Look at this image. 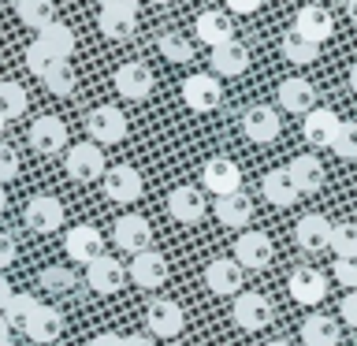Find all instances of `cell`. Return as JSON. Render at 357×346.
Segmentation results:
<instances>
[{
  "instance_id": "obj_21",
  "label": "cell",
  "mask_w": 357,
  "mask_h": 346,
  "mask_svg": "<svg viewBox=\"0 0 357 346\" xmlns=\"http://www.w3.org/2000/svg\"><path fill=\"white\" fill-rule=\"evenodd\" d=\"M242 130H245V138L257 142V145L275 142V138H279V116H275V108L253 105V108L242 116Z\"/></svg>"
},
{
  "instance_id": "obj_11",
  "label": "cell",
  "mask_w": 357,
  "mask_h": 346,
  "mask_svg": "<svg viewBox=\"0 0 357 346\" xmlns=\"http://www.w3.org/2000/svg\"><path fill=\"white\" fill-rule=\"evenodd\" d=\"M112 239H116L119 250H127L134 257L145 253V250H153V227H149V220H145V216H123V220H116Z\"/></svg>"
},
{
  "instance_id": "obj_35",
  "label": "cell",
  "mask_w": 357,
  "mask_h": 346,
  "mask_svg": "<svg viewBox=\"0 0 357 346\" xmlns=\"http://www.w3.org/2000/svg\"><path fill=\"white\" fill-rule=\"evenodd\" d=\"M15 11H19V19L26 22V27H33L38 33L56 22V4L52 0H15Z\"/></svg>"
},
{
  "instance_id": "obj_28",
  "label": "cell",
  "mask_w": 357,
  "mask_h": 346,
  "mask_svg": "<svg viewBox=\"0 0 357 346\" xmlns=\"http://www.w3.org/2000/svg\"><path fill=\"white\" fill-rule=\"evenodd\" d=\"M38 45L52 56V60L67 63V60H71V52H75V30L67 27V22H52V27H45L38 33Z\"/></svg>"
},
{
  "instance_id": "obj_51",
  "label": "cell",
  "mask_w": 357,
  "mask_h": 346,
  "mask_svg": "<svg viewBox=\"0 0 357 346\" xmlns=\"http://www.w3.org/2000/svg\"><path fill=\"white\" fill-rule=\"evenodd\" d=\"M123 346H156L149 335H123Z\"/></svg>"
},
{
  "instance_id": "obj_36",
  "label": "cell",
  "mask_w": 357,
  "mask_h": 346,
  "mask_svg": "<svg viewBox=\"0 0 357 346\" xmlns=\"http://www.w3.org/2000/svg\"><path fill=\"white\" fill-rule=\"evenodd\" d=\"M156 49H160L164 60H172V63H190L194 60V41H186L183 33H175V30H167L156 38Z\"/></svg>"
},
{
  "instance_id": "obj_22",
  "label": "cell",
  "mask_w": 357,
  "mask_h": 346,
  "mask_svg": "<svg viewBox=\"0 0 357 346\" xmlns=\"http://www.w3.org/2000/svg\"><path fill=\"white\" fill-rule=\"evenodd\" d=\"M167 212H172V220H178V223H197L205 216V194H201L197 186H175L172 194H167Z\"/></svg>"
},
{
  "instance_id": "obj_44",
  "label": "cell",
  "mask_w": 357,
  "mask_h": 346,
  "mask_svg": "<svg viewBox=\"0 0 357 346\" xmlns=\"http://www.w3.org/2000/svg\"><path fill=\"white\" fill-rule=\"evenodd\" d=\"M335 279H339L342 287L357 290V257H335Z\"/></svg>"
},
{
  "instance_id": "obj_49",
  "label": "cell",
  "mask_w": 357,
  "mask_h": 346,
  "mask_svg": "<svg viewBox=\"0 0 357 346\" xmlns=\"http://www.w3.org/2000/svg\"><path fill=\"white\" fill-rule=\"evenodd\" d=\"M89 346H123V339H119L116 331H100V335H97V339L89 343Z\"/></svg>"
},
{
  "instance_id": "obj_48",
  "label": "cell",
  "mask_w": 357,
  "mask_h": 346,
  "mask_svg": "<svg viewBox=\"0 0 357 346\" xmlns=\"http://www.w3.org/2000/svg\"><path fill=\"white\" fill-rule=\"evenodd\" d=\"M227 11H238V15H253L257 8H261V0H223Z\"/></svg>"
},
{
  "instance_id": "obj_8",
  "label": "cell",
  "mask_w": 357,
  "mask_h": 346,
  "mask_svg": "<svg viewBox=\"0 0 357 346\" xmlns=\"http://www.w3.org/2000/svg\"><path fill=\"white\" fill-rule=\"evenodd\" d=\"M201 183H205V190H212L216 197H227V194H238L242 190V172L234 160H227V156H212V160L201 167Z\"/></svg>"
},
{
  "instance_id": "obj_42",
  "label": "cell",
  "mask_w": 357,
  "mask_h": 346,
  "mask_svg": "<svg viewBox=\"0 0 357 346\" xmlns=\"http://www.w3.org/2000/svg\"><path fill=\"white\" fill-rule=\"evenodd\" d=\"M41 283L49 287V290H60V294H67V290H75V272L71 268H45L41 272Z\"/></svg>"
},
{
  "instance_id": "obj_18",
  "label": "cell",
  "mask_w": 357,
  "mask_h": 346,
  "mask_svg": "<svg viewBox=\"0 0 357 346\" xmlns=\"http://www.w3.org/2000/svg\"><path fill=\"white\" fill-rule=\"evenodd\" d=\"M153 86H156V78H153V71L145 63H138V60H130V63H123L119 71H116V89L127 100H142V97H149L153 93Z\"/></svg>"
},
{
  "instance_id": "obj_55",
  "label": "cell",
  "mask_w": 357,
  "mask_h": 346,
  "mask_svg": "<svg viewBox=\"0 0 357 346\" xmlns=\"http://www.w3.org/2000/svg\"><path fill=\"white\" fill-rule=\"evenodd\" d=\"M4 209H8V190L0 186V212H4Z\"/></svg>"
},
{
  "instance_id": "obj_50",
  "label": "cell",
  "mask_w": 357,
  "mask_h": 346,
  "mask_svg": "<svg viewBox=\"0 0 357 346\" xmlns=\"http://www.w3.org/2000/svg\"><path fill=\"white\" fill-rule=\"evenodd\" d=\"M11 298H15V290H11V283H8L4 276H0V313H4V306H8Z\"/></svg>"
},
{
  "instance_id": "obj_46",
  "label": "cell",
  "mask_w": 357,
  "mask_h": 346,
  "mask_svg": "<svg viewBox=\"0 0 357 346\" xmlns=\"http://www.w3.org/2000/svg\"><path fill=\"white\" fill-rule=\"evenodd\" d=\"M339 313H342V320L350 324V328H357V290H350V294L342 298V306H339Z\"/></svg>"
},
{
  "instance_id": "obj_26",
  "label": "cell",
  "mask_w": 357,
  "mask_h": 346,
  "mask_svg": "<svg viewBox=\"0 0 357 346\" xmlns=\"http://www.w3.org/2000/svg\"><path fill=\"white\" fill-rule=\"evenodd\" d=\"M287 175H290V183L298 186V194H317V190L324 186V164L309 153L294 156V160L287 164Z\"/></svg>"
},
{
  "instance_id": "obj_13",
  "label": "cell",
  "mask_w": 357,
  "mask_h": 346,
  "mask_svg": "<svg viewBox=\"0 0 357 346\" xmlns=\"http://www.w3.org/2000/svg\"><path fill=\"white\" fill-rule=\"evenodd\" d=\"M100 186H105V197H108V201H119V205H127V201H138V197H142V175L134 172V167H127V164L108 167L105 179H100Z\"/></svg>"
},
{
  "instance_id": "obj_31",
  "label": "cell",
  "mask_w": 357,
  "mask_h": 346,
  "mask_svg": "<svg viewBox=\"0 0 357 346\" xmlns=\"http://www.w3.org/2000/svg\"><path fill=\"white\" fill-rule=\"evenodd\" d=\"M22 335H30V339H33V343H41V346L56 343V339L63 335V313H60V309L41 306V309H38V317L30 320V328L22 331Z\"/></svg>"
},
{
  "instance_id": "obj_19",
  "label": "cell",
  "mask_w": 357,
  "mask_h": 346,
  "mask_svg": "<svg viewBox=\"0 0 357 346\" xmlns=\"http://www.w3.org/2000/svg\"><path fill=\"white\" fill-rule=\"evenodd\" d=\"M205 287L212 294H242V264L234 257H220L205 268Z\"/></svg>"
},
{
  "instance_id": "obj_37",
  "label": "cell",
  "mask_w": 357,
  "mask_h": 346,
  "mask_svg": "<svg viewBox=\"0 0 357 346\" xmlns=\"http://www.w3.org/2000/svg\"><path fill=\"white\" fill-rule=\"evenodd\" d=\"M22 112H26V89L19 82H0V116L19 119Z\"/></svg>"
},
{
  "instance_id": "obj_52",
  "label": "cell",
  "mask_w": 357,
  "mask_h": 346,
  "mask_svg": "<svg viewBox=\"0 0 357 346\" xmlns=\"http://www.w3.org/2000/svg\"><path fill=\"white\" fill-rule=\"evenodd\" d=\"M0 346H15V343H11V328H8L4 317H0Z\"/></svg>"
},
{
  "instance_id": "obj_16",
  "label": "cell",
  "mask_w": 357,
  "mask_h": 346,
  "mask_svg": "<svg viewBox=\"0 0 357 346\" xmlns=\"http://www.w3.org/2000/svg\"><path fill=\"white\" fill-rule=\"evenodd\" d=\"M279 105L287 112H294V116H309L312 108H317V86L309 82V78H283L279 82Z\"/></svg>"
},
{
  "instance_id": "obj_6",
  "label": "cell",
  "mask_w": 357,
  "mask_h": 346,
  "mask_svg": "<svg viewBox=\"0 0 357 346\" xmlns=\"http://www.w3.org/2000/svg\"><path fill=\"white\" fill-rule=\"evenodd\" d=\"M63 250H67V257H71L75 264H86L89 268L97 257H105V234H100L97 227H89V223H78V227L67 231Z\"/></svg>"
},
{
  "instance_id": "obj_5",
  "label": "cell",
  "mask_w": 357,
  "mask_h": 346,
  "mask_svg": "<svg viewBox=\"0 0 357 346\" xmlns=\"http://www.w3.org/2000/svg\"><path fill=\"white\" fill-rule=\"evenodd\" d=\"M22 220H26V227L38 231V234L60 231V227H63V205H60V197H52V194L30 197L26 209H22Z\"/></svg>"
},
{
  "instance_id": "obj_45",
  "label": "cell",
  "mask_w": 357,
  "mask_h": 346,
  "mask_svg": "<svg viewBox=\"0 0 357 346\" xmlns=\"http://www.w3.org/2000/svg\"><path fill=\"white\" fill-rule=\"evenodd\" d=\"M15 250H19L15 239H11L8 231H0V276H4V268L15 264Z\"/></svg>"
},
{
  "instance_id": "obj_41",
  "label": "cell",
  "mask_w": 357,
  "mask_h": 346,
  "mask_svg": "<svg viewBox=\"0 0 357 346\" xmlns=\"http://www.w3.org/2000/svg\"><path fill=\"white\" fill-rule=\"evenodd\" d=\"M56 63H60V60H52V56L45 52V49H41L38 41H33L30 49H26V71H30V75H38V78H45V75H49V71H52Z\"/></svg>"
},
{
  "instance_id": "obj_10",
  "label": "cell",
  "mask_w": 357,
  "mask_h": 346,
  "mask_svg": "<svg viewBox=\"0 0 357 346\" xmlns=\"http://www.w3.org/2000/svg\"><path fill=\"white\" fill-rule=\"evenodd\" d=\"M272 257H275V246L264 231H245V234H238V242H234V261L242 268H268Z\"/></svg>"
},
{
  "instance_id": "obj_39",
  "label": "cell",
  "mask_w": 357,
  "mask_h": 346,
  "mask_svg": "<svg viewBox=\"0 0 357 346\" xmlns=\"http://www.w3.org/2000/svg\"><path fill=\"white\" fill-rule=\"evenodd\" d=\"M331 250H335V257H357V227L354 223H335Z\"/></svg>"
},
{
  "instance_id": "obj_20",
  "label": "cell",
  "mask_w": 357,
  "mask_h": 346,
  "mask_svg": "<svg viewBox=\"0 0 357 346\" xmlns=\"http://www.w3.org/2000/svg\"><path fill=\"white\" fill-rule=\"evenodd\" d=\"M127 272H130V279H134V283H138L142 290H156V287L167 283V261H164V257L156 253V250L138 253Z\"/></svg>"
},
{
  "instance_id": "obj_54",
  "label": "cell",
  "mask_w": 357,
  "mask_h": 346,
  "mask_svg": "<svg viewBox=\"0 0 357 346\" xmlns=\"http://www.w3.org/2000/svg\"><path fill=\"white\" fill-rule=\"evenodd\" d=\"M350 89H354V93H357V63L350 67Z\"/></svg>"
},
{
  "instance_id": "obj_56",
  "label": "cell",
  "mask_w": 357,
  "mask_h": 346,
  "mask_svg": "<svg viewBox=\"0 0 357 346\" xmlns=\"http://www.w3.org/2000/svg\"><path fill=\"white\" fill-rule=\"evenodd\" d=\"M264 346H290V343H283V339H272V343H264Z\"/></svg>"
},
{
  "instance_id": "obj_24",
  "label": "cell",
  "mask_w": 357,
  "mask_h": 346,
  "mask_svg": "<svg viewBox=\"0 0 357 346\" xmlns=\"http://www.w3.org/2000/svg\"><path fill=\"white\" fill-rule=\"evenodd\" d=\"M294 30H298V33H305L309 41H317V45H320V41H328V38H331L335 19H331V11H328V8L309 4V8H301V11H298Z\"/></svg>"
},
{
  "instance_id": "obj_34",
  "label": "cell",
  "mask_w": 357,
  "mask_h": 346,
  "mask_svg": "<svg viewBox=\"0 0 357 346\" xmlns=\"http://www.w3.org/2000/svg\"><path fill=\"white\" fill-rule=\"evenodd\" d=\"M38 309H41V301L38 298H30V294H15L4 306V313H0V317L8 320V328L11 331H26L30 328V320L38 317Z\"/></svg>"
},
{
  "instance_id": "obj_25",
  "label": "cell",
  "mask_w": 357,
  "mask_h": 346,
  "mask_svg": "<svg viewBox=\"0 0 357 346\" xmlns=\"http://www.w3.org/2000/svg\"><path fill=\"white\" fill-rule=\"evenodd\" d=\"M212 71L216 75H227V78H238L250 71V49L242 41H227L220 49H212Z\"/></svg>"
},
{
  "instance_id": "obj_47",
  "label": "cell",
  "mask_w": 357,
  "mask_h": 346,
  "mask_svg": "<svg viewBox=\"0 0 357 346\" xmlns=\"http://www.w3.org/2000/svg\"><path fill=\"white\" fill-rule=\"evenodd\" d=\"M138 4H142V0H100V8H112V11H127V15H138Z\"/></svg>"
},
{
  "instance_id": "obj_38",
  "label": "cell",
  "mask_w": 357,
  "mask_h": 346,
  "mask_svg": "<svg viewBox=\"0 0 357 346\" xmlns=\"http://www.w3.org/2000/svg\"><path fill=\"white\" fill-rule=\"evenodd\" d=\"M45 82V89L49 93H56V97H71L75 93V71H71V63H56L49 75L41 78Z\"/></svg>"
},
{
  "instance_id": "obj_14",
  "label": "cell",
  "mask_w": 357,
  "mask_h": 346,
  "mask_svg": "<svg viewBox=\"0 0 357 346\" xmlns=\"http://www.w3.org/2000/svg\"><path fill=\"white\" fill-rule=\"evenodd\" d=\"M339 127H342V119L335 116L331 108H320V105H317V108L305 116V127H301V134H305V142L312 145V149H331Z\"/></svg>"
},
{
  "instance_id": "obj_30",
  "label": "cell",
  "mask_w": 357,
  "mask_h": 346,
  "mask_svg": "<svg viewBox=\"0 0 357 346\" xmlns=\"http://www.w3.org/2000/svg\"><path fill=\"white\" fill-rule=\"evenodd\" d=\"M216 220L223 227H245L253 220V201L242 194H227V197H216Z\"/></svg>"
},
{
  "instance_id": "obj_27",
  "label": "cell",
  "mask_w": 357,
  "mask_h": 346,
  "mask_svg": "<svg viewBox=\"0 0 357 346\" xmlns=\"http://www.w3.org/2000/svg\"><path fill=\"white\" fill-rule=\"evenodd\" d=\"M261 194L268 205H275V209H290L298 201V186L290 183V175H287V167H275V172H268L261 179Z\"/></svg>"
},
{
  "instance_id": "obj_40",
  "label": "cell",
  "mask_w": 357,
  "mask_h": 346,
  "mask_svg": "<svg viewBox=\"0 0 357 346\" xmlns=\"http://www.w3.org/2000/svg\"><path fill=\"white\" fill-rule=\"evenodd\" d=\"M331 153L342 156V160H357V123H342L339 134H335Z\"/></svg>"
},
{
  "instance_id": "obj_23",
  "label": "cell",
  "mask_w": 357,
  "mask_h": 346,
  "mask_svg": "<svg viewBox=\"0 0 357 346\" xmlns=\"http://www.w3.org/2000/svg\"><path fill=\"white\" fill-rule=\"evenodd\" d=\"M194 30H197V41H205L208 49H220V45H227L234 41L231 38V15L227 11H201L197 22H194Z\"/></svg>"
},
{
  "instance_id": "obj_33",
  "label": "cell",
  "mask_w": 357,
  "mask_h": 346,
  "mask_svg": "<svg viewBox=\"0 0 357 346\" xmlns=\"http://www.w3.org/2000/svg\"><path fill=\"white\" fill-rule=\"evenodd\" d=\"M97 27L108 41H130L134 30H138V15H127V11H112V8H100L97 15Z\"/></svg>"
},
{
  "instance_id": "obj_57",
  "label": "cell",
  "mask_w": 357,
  "mask_h": 346,
  "mask_svg": "<svg viewBox=\"0 0 357 346\" xmlns=\"http://www.w3.org/2000/svg\"><path fill=\"white\" fill-rule=\"evenodd\" d=\"M153 4H172V0H153Z\"/></svg>"
},
{
  "instance_id": "obj_4",
  "label": "cell",
  "mask_w": 357,
  "mask_h": 346,
  "mask_svg": "<svg viewBox=\"0 0 357 346\" xmlns=\"http://www.w3.org/2000/svg\"><path fill=\"white\" fill-rule=\"evenodd\" d=\"M145 324H149V335H156V339H178V331L186 328V313L172 298H156L145 309Z\"/></svg>"
},
{
  "instance_id": "obj_43",
  "label": "cell",
  "mask_w": 357,
  "mask_h": 346,
  "mask_svg": "<svg viewBox=\"0 0 357 346\" xmlns=\"http://www.w3.org/2000/svg\"><path fill=\"white\" fill-rule=\"evenodd\" d=\"M19 167H22L19 149H15V145H8V142H0V186L11 183V179L19 175Z\"/></svg>"
},
{
  "instance_id": "obj_9",
  "label": "cell",
  "mask_w": 357,
  "mask_h": 346,
  "mask_svg": "<svg viewBox=\"0 0 357 346\" xmlns=\"http://www.w3.org/2000/svg\"><path fill=\"white\" fill-rule=\"evenodd\" d=\"M331 231H335V223H328V216L309 212V216L298 220L294 242H298L305 253H328V250H331Z\"/></svg>"
},
{
  "instance_id": "obj_2",
  "label": "cell",
  "mask_w": 357,
  "mask_h": 346,
  "mask_svg": "<svg viewBox=\"0 0 357 346\" xmlns=\"http://www.w3.org/2000/svg\"><path fill=\"white\" fill-rule=\"evenodd\" d=\"M231 317H234V324H238L242 331H261V328H268V324L275 320V306L264 294H257V290H242V294L234 298Z\"/></svg>"
},
{
  "instance_id": "obj_3",
  "label": "cell",
  "mask_w": 357,
  "mask_h": 346,
  "mask_svg": "<svg viewBox=\"0 0 357 346\" xmlns=\"http://www.w3.org/2000/svg\"><path fill=\"white\" fill-rule=\"evenodd\" d=\"M86 130H89V142L93 145H116L127 138V116L112 105H100L86 116Z\"/></svg>"
},
{
  "instance_id": "obj_17",
  "label": "cell",
  "mask_w": 357,
  "mask_h": 346,
  "mask_svg": "<svg viewBox=\"0 0 357 346\" xmlns=\"http://www.w3.org/2000/svg\"><path fill=\"white\" fill-rule=\"evenodd\" d=\"M127 276H130L127 268H123L116 257H108V253L97 257V261L86 268V279H89V287H93L97 294H116V290L127 283Z\"/></svg>"
},
{
  "instance_id": "obj_1",
  "label": "cell",
  "mask_w": 357,
  "mask_h": 346,
  "mask_svg": "<svg viewBox=\"0 0 357 346\" xmlns=\"http://www.w3.org/2000/svg\"><path fill=\"white\" fill-rule=\"evenodd\" d=\"M63 167H67V175H71L75 183H93V179H105V172H108L105 153H100V145H93V142L71 145Z\"/></svg>"
},
{
  "instance_id": "obj_58",
  "label": "cell",
  "mask_w": 357,
  "mask_h": 346,
  "mask_svg": "<svg viewBox=\"0 0 357 346\" xmlns=\"http://www.w3.org/2000/svg\"><path fill=\"white\" fill-rule=\"evenodd\" d=\"M4 123H8V119H4V116H0V130H4Z\"/></svg>"
},
{
  "instance_id": "obj_59",
  "label": "cell",
  "mask_w": 357,
  "mask_h": 346,
  "mask_svg": "<svg viewBox=\"0 0 357 346\" xmlns=\"http://www.w3.org/2000/svg\"><path fill=\"white\" fill-rule=\"evenodd\" d=\"M167 346H186V343H167Z\"/></svg>"
},
{
  "instance_id": "obj_32",
  "label": "cell",
  "mask_w": 357,
  "mask_h": 346,
  "mask_svg": "<svg viewBox=\"0 0 357 346\" xmlns=\"http://www.w3.org/2000/svg\"><path fill=\"white\" fill-rule=\"evenodd\" d=\"M279 52H283V60H287V63L305 67V63H312V60L320 56V45H317V41H309L305 33H298L294 27H290V30L283 33V41H279Z\"/></svg>"
},
{
  "instance_id": "obj_12",
  "label": "cell",
  "mask_w": 357,
  "mask_h": 346,
  "mask_svg": "<svg viewBox=\"0 0 357 346\" xmlns=\"http://www.w3.org/2000/svg\"><path fill=\"white\" fill-rule=\"evenodd\" d=\"M183 100L194 112H212L223 100V86L216 75H190L183 82Z\"/></svg>"
},
{
  "instance_id": "obj_53",
  "label": "cell",
  "mask_w": 357,
  "mask_h": 346,
  "mask_svg": "<svg viewBox=\"0 0 357 346\" xmlns=\"http://www.w3.org/2000/svg\"><path fill=\"white\" fill-rule=\"evenodd\" d=\"M346 11H350V19L357 22V0H346Z\"/></svg>"
},
{
  "instance_id": "obj_7",
  "label": "cell",
  "mask_w": 357,
  "mask_h": 346,
  "mask_svg": "<svg viewBox=\"0 0 357 346\" xmlns=\"http://www.w3.org/2000/svg\"><path fill=\"white\" fill-rule=\"evenodd\" d=\"M287 290H290V298H294L298 306H320L324 294H328V276H324L320 268L301 264V268H294V272H290Z\"/></svg>"
},
{
  "instance_id": "obj_29",
  "label": "cell",
  "mask_w": 357,
  "mask_h": 346,
  "mask_svg": "<svg viewBox=\"0 0 357 346\" xmlns=\"http://www.w3.org/2000/svg\"><path fill=\"white\" fill-rule=\"evenodd\" d=\"M301 343L305 346H339V324L324 313H309L301 320Z\"/></svg>"
},
{
  "instance_id": "obj_15",
  "label": "cell",
  "mask_w": 357,
  "mask_h": 346,
  "mask_svg": "<svg viewBox=\"0 0 357 346\" xmlns=\"http://www.w3.org/2000/svg\"><path fill=\"white\" fill-rule=\"evenodd\" d=\"M30 145L38 153H60L67 149V123L60 116H41L30 123Z\"/></svg>"
}]
</instances>
